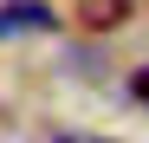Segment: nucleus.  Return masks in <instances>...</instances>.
<instances>
[{
    "label": "nucleus",
    "mask_w": 149,
    "mask_h": 143,
    "mask_svg": "<svg viewBox=\"0 0 149 143\" xmlns=\"http://www.w3.org/2000/svg\"><path fill=\"white\" fill-rule=\"evenodd\" d=\"M58 26V13L45 7V0H13V7H0V39H13V33H52Z\"/></svg>",
    "instance_id": "f257e3e1"
},
{
    "label": "nucleus",
    "mask_w": 149,
    "mask_h": 143,
    "mask_svg": "<svg viewBox=\"0 0 149 143\" xmlns=\"http://www.w3.org/2000/svg\"><path fill=\"white\" fill-rule=\"evenodd\" d=\"M136 7H143V0H71V13H78L84 33H117Z\"/></svg>",
    "instance_id": "f03ea898"
},
{
    "label": "nucleus",
    "mask_w": 149,
    "mask_h": 143,
    "mask_svg": "<svg viewBox=\"0 0 149 143\" xmlns=\"http://www.w3.org/2000/svg\"><path fill=\"white\" fill-rule=\"evenodd\" d=\"M130 91H136V98H143V104H149V65H143V72H136V78H130Z\"/></svg>",
    "instance_id": "7ed1b4c3"
}]
</instances>
